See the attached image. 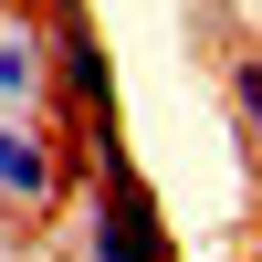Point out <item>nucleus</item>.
Instances as JSON below:
<instances>
[{"label": "nucleus", "instance_id": "obj_1", "mask_svg": "<svg viewBox=\"0 0 262 262\" xmlns=\"http://www.w3.org/2000/svg\"><path fill=\"white\" fill-rule=\"evenodd\" d=\"M42 95L63 105V126H74L95 158H116V53H105L95 0L53 11V32H42Z\"/></svg>", "mask_w": 262, "mask_h": 262}, {"label": "nucleus", "instance_id": "obj_2", "mask_svg": "<svg viewBox=\"0 0 262 262\" xmlns=\"http://www.w3.org/2000/svg\"><path fill=\"white\" fill-rule=\"evenodd\" d=\"M84 262H179V231H168L158 189L126 158H105L95 189H84Z\"/></svg>", "mask_w": 262, "mask_h": 262}, {"label": "nucleus", "instance_id": "obj_3", "mask_svg": "<svg viewBox=\"0 0 262 262\" xmlns=\"http://www.w3.org/2000/svg\"><path fill=\"white\" fill-rule=\"evenodd\" d=\"M0 200H21L32 221L63 210V147L42 126H21V116H0Z\"/></svg>", "mask_w": 262, "mask_h": 262}, {"label": "nucleus", "instance_id": "obj_4", "mask_svg": "<svg viewBox=\"0 0 262 262\" xmlns=\"http://www.w3.org/2000/svg\"><path fill=\"white\" fill-rule=\"evenodd\" d=\"M42 105H53V95H42V32H32V21H11V32H0V116L32 126Z\"/></svg>", "mask_w": 262, "mask_h": 262}, {"label": "nucleus", "instance_id": "obj_5", "mask_svg": "<svg viewBox=\"0 0 262 262\" xmlns=\"http://www.w3.org/2000/svg\"><path fill=\"white\" fill-rule=\"evenodd\" d=\"M252 116H262V63H252V53H231V126L252 137Z\"/></svg>", "mask_w": 262, "mask_h": 262}, {"label": "nucleus", "instance_id": "obj_6", "mask_svg": "<svg viewBox=\"0 0 262 262\" xmlns=\"http://www.w3.org/2000/svg\"><path fill=\"white\" fill-rule=\"evenodd\" d=\"M53 11H74V0H53Z\"/></svg>", "mask_w": 262, "mask_h": 262}]
</instances>
